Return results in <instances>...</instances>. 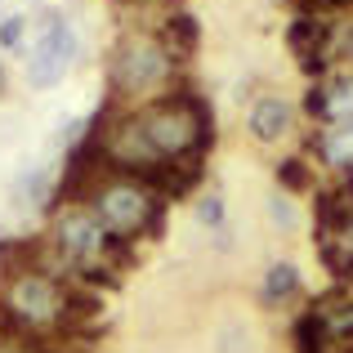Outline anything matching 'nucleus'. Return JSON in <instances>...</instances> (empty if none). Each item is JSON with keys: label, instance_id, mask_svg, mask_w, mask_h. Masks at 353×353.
<instances>
[{"label": "nucleus", "instance_id": "f257e3e1", "mask_svg": "<svg viewBox=\"0 0 353 353\" xmlns=\"http://www.w3.org/2000/svg\"><path fill=\"white\" fill-rule=\"evenodd\" d=\"M134 125L152 161H183V157H201L210 148V108L192 90L152 99L148 108L134 112Z\"/></svg>", "mask_w": 353, "mask_h": 353}, {"label": "nucleus", "instance_id": "f03ea898", "mask_svg": "<svg viewBox=\"0 0 353 353\" xmlns=\"http://www.w3.org/2000/svg\"><path fill=\"white\" fill-rule=\"evenodd\" d=\"M90 210H94V219L103 224L108 237L121 241V246H130V241H143V237L161 233L165 201L157 197L143 179H134V174H112V179L90 197Z\"/></svg>", "mask_w": 353, "mask_h": 353}, {"label": "nucleus", "instance_id": "7ed1b4c3", "mask_svg": "<svg viewBox=\"0 0 353 353\" xmlns=\"http://www.w3.org/2000/svg\"><path fill=\"white\" fill-rule=\"evenodd\" d=\"M68 286L59 282V273H18L5 282V309L18 322L23 336L32 331H63L68 322Z\"/></svg>", "mask_w": 353, "mask_h": 353}, {"label": "nucleus", "instance_id": "20e7f679", "mask_svg": "<svg viewBox=\"0 0 353 353\" xmlns=\"http://www.w3.org/2000/svg\"><path fill=\"white\" fill-rule=\"evenodd\" d=\"M112 90L117 94H152V90L170 85L174 59L165 54V45L148 32H130L112 45Z\"/></svg>", "mask_w": 353, "mask_h": 353}, {"label": "nucleus", "instance_id": "39448f33", "mask_svg": "<svg viewBox=\"0 0 353 353\" xmlns=\"http://www.w3.org/2000/svg\"><path fill=\"white\" fill-rule=\"evenodd\" d=\"M77 59H81V41H77V32H72V23L59 9H45L41 41H36L32 59H27V81H32L36 90L59 85V81L77 68Z\"/></svg>", "mask_w": 353, "mask_h": 353}, {"label": "nucleus", "instance_id": "423d86ee", "mask_svg": "<svg viewBox=\"0 0 353 353\" xmlns=\"http://www.w3.org/2000/svg\"><path fill=\"white\" fill-rule=\"evenodd\" d=\"M108 237L103 224L94 219L90 206H63L54 215V228H50V246L59 250V259L68 268H85V264H99L108 255Z\"/></svg>", "mask_w": 353, "mask_h": 353}, {"label": "nucleus", "instance_id": "0eeeda50", "mask_svg": "<svg viewBox=\"0 0 353 353\" xmlns=\"http://www.w3.org/2000/svg\"><path fill=\"white\" fill-rule=\"evenodd\" d=\"M286 45L295 50L300 63H327V45H331V23L318 14H295V23L286 27Z\"/></svg>", "mask_w": 353, "mask_h": 353}, {"label": "nucleus", "instance_id": "6e6552de", "mask_svg": "<svg viewBox=\"0 0 353 353\" xmlns=\"http://www.w3.org/2000/svg\"><path fill=\"white\" fill-rule=\"evenodd\" d=\"M291 121H295V112H291V103H286V99L264 94V99H255V103H250L246 130L259 139V143H277V139H286Z\"/></svg>", "mask_w": 353, "mask_h": 353}, {"label": "nucleus", "instance_id": "1a4fd4ad", "mask_svg": "<svg viewBox=\"0 0 353 353\" xmlns=\"http://www.w3.org/2000/svg\"><path fill=\"white\" fill-rule=\"evenodd\" d=\"M309 148L322 157V165H331L336 174H353V125H327L309 139Z\"/></svg>", "mask_w": 353, "mask_h": 353}, {"label": "nucleus", "instance_id": "9d476101", "mask_svg": "<svg viewBox=\"0 0 353 353\" xmlns=\"http://www.w3.org/2000/svg\"><path fill=\"white\" fill-rule=\"evenodd\" d=\"M313 313H318L322 327H327L331 353H336V349H353V300H349V295H327V300L313 304Z\"/></svg>", "mask_w": 353, "mask_h": 353}, {"label": "nucleus", "instance_id": "9b49d317", "mask_svg": "<svg viewBox=\"0 0 353 353\" xmlns=\"http://www.w3.org/2000/svg\"><path fill=\"white\" fill-rule=\"evenodd\" d=\"M322 94V121L327 125H353V72H336L318 85Z\"/></svg>", "mask_w": 353, "mask_h": 353}, {"label": "nucleus", "instance_id": "f8f14e48", "mask_svg": "<svg viewBox=\"0 0 353 353\" xmlns=\"http://www.w3.org/2000/svg\"><path fill=\"white\" fill-rule=\"evenodd\" d=\"M157 41L165 45V54H170L174 63H183L192 50H197V41H201L197 18H192V14H174V18H165L161 32H157Z\"/></svg>", "mask_w": 353, "mask_h": 353}, {"label": "nucleus", "instance_id": "ddd939ff", "mask_svg": "<svg viewBox=\"0 0 353 353\" xmlns=\"http://www.w3.org/2000/svg\"><path fill=\"white\" fill-rule=\"evenodd\" d=\"M50 170L45 165H36V170H27V174H18V183H14V197H18V206H27V210H41V206H50Z\"/></svg>", "mask_w": 353, "mask_h": 353}, {"label": "nucleus", "instance_id": "4468645a", "mask_svg": "<svg viewBox=\"0 0 353 353\" xmlns=\"http://www.w3.org/2000/svg\"><path fill=\"white\" fill-rule=\"evenodd\" d=\"M291 295H300V268L295 264H273L264 273V304H286Z\"/></svg>", "mask_w": 353, "mask_h": 353}, {"label": "nucleus", "instance_id": "2eb2a0df", "mask_svg": "<svg viewBox=\"0 0 353 353\" xmlns=\"http://www.w3.org/2000/svg\"><path fill=\"white\" fill-rule=\"evenodd\" d=\"M277 183H282L286 192H309L313 188V170L300 161V157H286V161L277 165Z\"/></svg>", "mask_w": 353, "mask_h": 353}, {"label": "nucleus", "instance_id": "dca6fc26", "mask_svg": "<svg viewBox=\"0 0 353 353\" xmlns=\"http://www.w3.org/2000/svg\"><path fill=\"white\" fill-rule=\"evenodd\" d=\"M197 219L206 228H224V197H219V192H206V197H197Z\"/></svg>", "mask_w": 353, "mask_h": 353}, {"label": "nucleus", "instance_id": "f3484780", "mask_svg": "<svg viewBox=\"0 0 353 353\" xmlns=\"http://www.w3.org/2000/svg\"><path fill=\"white\" fill-rule=\"evenodd\" d=\"M23 32H27V18L23 14L0 18V50H18V45H23Z\"/></svg>", "mask_w": 353, "mask_h": 353}, {"label": "nucleus", "instance_id": "a211bd4d", "mask_svg": "<svg viewBox=\"0 0 353 353\" xmlns=\"http://www.w3.org/2000/svg\"><path fill=\"white\" fill-rule=\"evenodd\" d=\"M268 215H273V219H277L282 228H295V210H291V201H286L282 192H277V197L268 201Z\"/></svg>", "mask_w": 353, "mask_h": 353}, {"label": "nucleus", "instance_id": "6ab92c4d", "mask_svg": "<svg viewBox=\"0 0 353 353\" xmlns=\"http://www.w3.org/2000/svg\"><path fill=\"white\" fill-rule=\"evenodd\" d=\"M0 353H41V345H32L27 336H5L0 340Z\"/></svg>", "mask_w": 353, "mask_h": 353}, {"label": "nucleus", "instance_id": "aec40b11", "mask_svg": "<svg viewBox=\"0 0 353 353\" xmlns=\"http://www.w3.org/2000/svg\"><path fill=\"white\" fill-rule=\"evenodd\" d=\"M340 54H345V59L353 63V27H349V32H345V41H340Z\"/></svg>", "mask_w": 353, "mask_h": 353}, {"label": "nucleus", "instance_id": "412c9836", "mask_svg": "<svg viewBox=\"0 0 353 353\" xmlns=\"http://www.w3.org/2000/svg\"><path fill=\"white\" fill-rule=\"evenodd\" d=\"M5 250H9V237H5V233H0V259H5Z\"/></svg>", "mask_w": 353, "mask_h": 353}, {"label": "nucleus", "instance_id": "4be33fe9", "mask_svg": "<svg viewBox=\"0 0 353 353\" xmlns=\"http://www.w3.org/2000/svg\"><path fill=\"white\" fill-rule=\"evenodd\" d=\"M0 85H5V68H0Z\"/></svg>", "mask_w": 353, "mask_h": 353}, {"label": "nucleus", "instance_id": "5701e85b", "mask_svg": "<svg viewBox=\"0 0 353 353\" xmlns=\"http://www.w3.org/2000/svg\"><path fill=\"white\" fill-rule=\"evenodd\" d=\"M349 282H353V273H349Z\"/></svg>", "mask_w": 353, "mask_h": 353}]
</instances>
